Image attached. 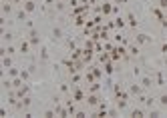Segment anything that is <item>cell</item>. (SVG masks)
<instances>
[{
	"label": "cell",
	"instance_id": "6da1fadb",
	"mask_svg": "<svg viewBox=\"0 0 167 118\" xmlns=\"http://www.w3.org/2000/svg\"><path fill=\"white\" fill-rule=\"evenodd\" d=\"M28 42L32 44V48L40 46V34H38V30H30V32H28Z\"/></svg>",
	"mask_w": 167,
	"mask_h": 118
},
{
	"label": "cell",
	"instance_id": "7a4b0ae2",
	"mask_svg": "<svg viewBox=\"0 0 167 118\" xmlns=\"http://www.w3.org/2000/svg\"><path fill=\"white\" fill-rule=\"evenodd\" d=\"M0 64H2V68H10V66H12V58H10V54L0 56Z\"/></svg>",
	"mask_w": 167,
	"mask_h": 118
},
{
	"label": "cell",
	"instance_id": "3957f363",
	"mask_svg": "<svg viewBox=\"0 0 167 118\" xmlns=\"http://www.w3.org/2000/svg\"><path fill=\"white\" fill-rule=\"evenodd\" d=\"M141 88H143V86H141V82H139V84H131V86H129V94L139 96V94H141Z\"/></svg>",
	"mask_w": 167,
	"mask_h": 118
},
{
	"label": "cell",
	"instance_id": "277c9868",
	"mask_svg": "<svg viewBox=\"0 0 167 118\" xmlns=\"http://www.w3.org/2000/svg\"><path fill=\"white\" fill-rule=\"evenodd\" d=\"M137 44H149L151 42V36H147V34H137Z\"/></svg>",
	"mask_w": 167,
	"mask_h": 118
},
{
	"label": "cell",
	"instance_id": "5b68a950",
	"mask_svg": "<svg viewBox=\"0 0 167 118\" xmlns=\"http://www.w3.org/2000/svg\"><path fill=\"white\" fill-rule=\"evenodd\" d=\"M30 46H32V44H30L28 40H22V42H20V46H18V48H20V54H28Z\"/></svg>",
	"mask_w": 167,
	"mask_h": 118
},
{
	"label": "cell",
	"instance_id": "8992f818",
	"mask_svg": "<svg viewBox=\"0 0 167 118\" xmlns=\"http://www.w3.org/2000/svg\"><path fill=\"white\" fill-rule=\"evenodd\" d=\"M22 4H24V10H26L28 14H30V12H34V8H36V4H34V0H24Z\"/></svg>",
	"mask_w": 167,
	"mask_h": 118
},
{
	"label": "cell",
	"instance_id": "52a82bcc",
	"mask_svg": "<svg viewBox=\"0 0 167 118\" xmlns=\"http://www.w3.org/2000/svg\"><path fill=\"white\" fill-rule=\"evenodd\" d=\"M26 92H28V86L22 84L20 88H16V98H24V96H26Z\"/></svg>",
	"mask_w": 167,
	"mask_h": 118
},
{
	"label": "cell",
	"instance_id": "ba28073f",
	"mask_svg": "<svg viewBox=\"0 0 167 118\" xmlns=\"http://www.w3.org/2000/svg\"><path fill=\"white\" fill-rule=\"evenodd\" d=\"M6 74H8V78H16V76H20V70L10 66V68H6Z\"/></svg>",
	"mask_w": 167,
	"mask_h": 118
},
{
	"label": "cell",
	"instance_id": "9c48e42d",
	"mask_svg": "<svg viewBox=\"0 0 167 118\" xmlns=\"http://www.w3.org/2000/svg\"><path fill=\"white\" fill-rule=\"evenodd\" d=\"M50 34H53V40H60V38H62V30H60L59 26H54Z\"/></svg>",
	"mask_w": 167,
	"mask_h": 118
},
{
	"label": "cell",
	"instance_id": "30bf717a",
	"mask_svg": "<svg viewBox=\"0 0 167 118\" xmlns=\"http://www.w3.org/2000/svg\"><path fill=\"white\" fill-rule=\"evenodd\" d=\"M141 86H143V88L153 86V80H151V76H143V78H141Z\"/></svg>",
	"mask_w": 167,
	"mask_h": 118
},
{
	"label": "cell",
	"instance_id": "8fae6325",
	"mask_svg": "<svg viewBox=\"0 0 167 118\" xmlns=\"http://www.w3.org/2000/svg\"><path fill=\"white\" fill-rule=\"evenodd\" d=\"M97 10H101V12H103V14H109V12H111V10H113V8H111V4H109V2H105V4H103V6H101V8H97Z\"/></svg>",
	"mask_w": 167,
	"mask_h": 118
},
{
	"label": "cell",
	"instance_id": "7c38bea8",
	"mask_svg": "<svg viewBox=\"0 0 167 118\" xmlns=\"http://www.w3.org/2000/svg\"><path fill=\"white\" fill-rule=\"evenodd\" d=\"M129 52H131V56H139V46L131 44V46H129Z\"/></svg>",
	"mask_w": 167,
	"mask_h": 118
},
{
	"label": "cell",
	"instance_id": "4fadbf2b",
	"mask_svg": "<svg viewBox=\"0 0 167 118\" xmlns=\"http://www.w3.org/2000/svg\"><path fill=\"white\" fill-rule=\"evenodd\" d=\"M117 108H119V110H125V108H127V100L123 98V96H121L119 102H117Z\"/></svg>",
	"mask_w": 167,
	"mask_h": 118
},
{
	"label": "cell",
	"instance_id": "5bb4252c",
	"mask_svg": "<svg viewBox=\"0 0 167 118\" xmlns=\"http://www.w3.org/2000/svg\"><path fill=\"white\" fill-rule=\"evenodd\" d=\"M10 10H12V4H10V2H4V4H2V14H10Z\"/></svg>",
	"mask_w": 167,
	"mask_h": 118
},
{
	"label": "cell",
	"instance_id": "9a60e30c",
	"mask_svg": "<svg viewBox=\"0 0 167 118\" xmlns=\"http://www.w3.org/2000/svg\"><path fill=\"white\" fill-rule=\"evenodd\" d=\"M127 20H129V26H131V28H135V26H137V18H135V14H129V16H127Z\"/></svg>",
	"mask_w": 167,
	"mask_h": 118
},
{
	"label": "cell",
	"instance_id": "2e32d148",
	"mask_svg": "<svg viewBox=\"0 0 167 118\" xmlns=\"http://www.w3.org/2000/svg\"><path fill=\"white\" fill-rule=\"evenodd\" d=\"M26 10H18V12H16V20H20V22H22V20H26Z\"/></svg>",
	"mask_w": 167,
	"mask_h": 118
},
{
	"label": "cell",
	"instance_id": "e0dca14e",
	"mask_svg": "<svg viewBox=\"0 0 167 118\" xmlns=\"http://www.w3.org/2000/svg\"><path fill=\"white\" fill-rule=\"evenodd\" d=\"M131 116H135V118H139V116H145V112L141 110V108H135V110H131Z\"/></svg>",
	"mask_w": 167,
	"mask_h": 118
},
{
	"label": "cell",
	"instance_id": "ac0fdd59",
	"mask_svg": "<svg viewBox=\"0 0 167 118\" xmlns=\"http://www.w3.org/2000/svg\"><path fill=\"white\" fill-rule=\"evenodd\" d=\"M87 102H89V104H91V106H95V104H99V98H97L95 94H91V96H89V98H87Z\"/></svg>",
	"mask_w": 167,
	"mask_h": 118
},
{
	"label": "cell",
	"instance_id": "d6986e66",
	"mask_svg": "<svg viewBox=\"0 0 167 118\" xmlns=\"http://www.w3.org/2000/svg\"><path fill=\"white\" fill-rule=\"evenodd\" d=\"M83 98H85V92L77 88V90H74V100H83Z\"/></svg>",
	"mask_w": 167,
	"mask_h": 118
},
{
	"label": "cell",
	"instance_id": "ffe728a7",
	"mask_svg": "<svg viewBox=\"0 0 167 118\" xmlns=\"http://www.w3.org/2000/svg\"><path fill=\"white\" fill-rule=\"evenodd\" d=\"M159 106H163V108L167 106V94H161L159 96Z\"/></svg>",
	"mask_w": 167,
	"mask_h": 118
},
{
	"label": "cell",
	"instance_id": "44dd1931",
	"mask_svg": "<svg viewBox=\"0 0 167 118\" xmlns=\"http://www.w3.org/2000/svg\"><path fill=\"white\" fill-rule=\"evenodd\" d=\"M40 60H48V50L47 48H40Z\"/></svg>",
	"mask_w": 167,
	"mask_h": 118
},
{
	"label": "cell",
	"instance_id": "7402d4cb",
	"mask_svg": "<svg viewBox=\"0 0 167 118\" xmlns=\"http://www.w3.org/2000/svg\"><path fill=\"white\" fill-rule=\"evenodd\" d=\"M2 38H4V42H10V40H12V34H10V32H4V34H2Z\"/></svg>",
	"mask_w": 167,
	"mask_h": 118
},
{
	"label": "cell",
	"instance_id": "603a6c76",
	"mask_svg": "<svg viewBox=\"0 0 167 118\" xmlns=\"http://www.w3.org/2000/svg\"><path fill=\"white\" fill-rule=\"evenodd\" d=\"M28 72H30V70H20V78H22V80H28Z\"/></svg>",
	"mask_w": 167,
	"mask_h": 118
},
{
	"label": "cell",
	"instance_id": "cb8c5ba5",
	"mask_svg": "<svg viewBox=\"0 0 167 118\" xmlns=\"http://www.w3.org/2000/svg\"><path fill=\"white\" fill-rule=\"evenodd\" d=\"M163 82H165V80H163V74H161V72H159V74H157V84H159V86H161V84H163Z\"/></svg>",
	"mask_w": 167,
	"mask_h": 118
},
{
	"label": "cell",
	"instance_id": "d4e9b609",
	"mask_svg": "<svg viewBox=\"0 0 167 118\" xmlns=\"http://www.w3.org/2000/svg\"><path fill=\"white\" fill-rule=\"evenodd\" d=\"M149 116H153V118L155 116H161V112L159 110H149Z\"/></svg>",
	"mask_w": 167,
	"mask_h": 118
},
{
	"label": "cell",
	"instance_id": "484cf974",
	"mask_svg": "<svg viewBox=\"0 0 167 118\" xmlns=\"http://www.w3.org/2000/svg\"><path fill=\"white\" fill-rule=\"evenodd\" d=\"M157 4H159V8H167V0H157Z\"/></svg>",
	"mask_w": 167,
	"mask_h": 118
},
{
	"label": "cell",
	"instance_id": "4316f807",
	"mask_svg": "<svg viewBox=\"0 0 167 118\" xmlns=\"http://www.w3.org/2000/svg\"><path fill=\"white\" fill-rule=\"evenodd\" d=\"M54 114H56V110H44V116H48V118L54 116Z\"/></svg>",
	"mask_w": 167,
	"mask_h": 118
},
{
	"label": "cell",
	"instance_id": "83f0119b",
	"mask_svg": "<svg viewBox=\"0 0 167 118\" xmlns=\"http://www.w3.org/2000/svg\"><path fill=\"white\" fill-rule=\"evenodd\" d=\"M93 74L97 76V78H101V70H99V68H95V70H93Z\"/></svg>",
	"mask_w": 167,
	"mask_h": 118
},
{
	"label": "cell",
	"instance_id": "f1b7e54d",
	"mask_svg": "<svg viewBox=\"0 0 167 118\" xmlns=\"http://www.w3.org/2000/svg\"><path fill=\"white\" fill-rule=\"evenodd\" d=\"M161 50H163V52H167V44H163V46H161Z\"/></svg>",
	"mask_w": 167,
	"mask_h": 118
},
{
	"label": "cell",
	"instance_id": "f546056e",
	"mask_svg": "<svg viewBox=\"0 0 167 118\" xmlns=\"http://www.w3.org/2000/svg\"><path fill=\"white\" fill-rule=\"evenodd\" d=\"M14 4H20V2H24V0H12Z\"/></svg>",
	"mask_w": 167,
	"mask_h": 118
},
{
	"label": "cell",
	"instance_id": "4dcf8cb0",
	"mask_svg": "<svg viewBox=\"0 0 167 118\" xmlns=\"http://www.w3.org/2000/svg\"><path fill=\"white\" fill-rule=\"evenodd\" d=\"M53 2H54V0H47V6H48V4H53Z\"/></svg>",
	"mask_w": 167,
	"mask_h": 118
}]
</instances>
